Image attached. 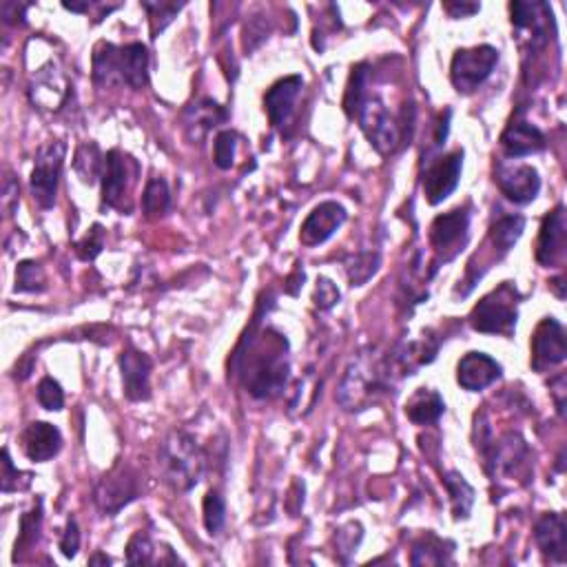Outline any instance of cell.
<instances>
[{
	"label": "cell",
	"instance_id": "74e56055",
	"mask_svg": "<svg viewBox=\"0 0 567 567\" xmlns=\"http://www.w3.org/2000/svg\"><path fill=\"white\" fill-rule=\"evenodd\" d=\"M36 395H38V404L43 406L45 410H49V412H58V410L65 408L63 386H60L54 377L40 379Z\"/></svg>",
	"mask_w": 567,
	"mask_h": 567
},
{
	"label": "cell",
	"instance_id": "5bb4252c",
	"mask_svg": "<svg viewBox=\"0 0 567 567\" xmlns=\"http://www.w3.org/2000/svg\"><path fill=\"white\" fill-rule=\"evenodd\" d=\"M494 182L501 193L514 204H530L541 191V175L532 164H499Z\"/></svg>",
	"mask_w": 567,
	"mask_h": 567
},
{
	"label": "cell",
	"instance_id": "bcb514c9",
	"mask_svg": "<svg viewBox=\"0 0 567 567\" xmlns=\"http://www.w3.org/2000/svg\"><path fill=\"white\" fill-rule=\"evenodd\" d=\"M100 563H102V565H111V559H109V556H105V554H100V552L94 554V556H91V559H89V565H100Z\"/></svg>",
	"mask_w": 567,
	"mask_h": 567
},
{
	"label": "cell",
	"instance_id": "b9f144b4",
	"mask_svg": "<svg viewBox=\"0 0 567 567\" xmlns=\"http://www.w3.org/2000/svg\"><path fill=\"white\" fill-rule=\"evenodd\" d=\"M78 550H80L78 523H76V519H69L63 536H60V552H63V556H67V559H74Z\"/></svg>",
	"mask_w": 567,
	"mask_h": 567
},
{
	"label": "cell",
	"instance_id": "60d3db41",
	"mask_svg": "<svg viewBox=\"0 0 567 567\" xmlns=\"http://www.w3.org/2000/svg\"><path fill=\"white\" fill-rule=\"evenodd\" d=\"M342 300V293H339V288L333 280H328V277H319L317 286H315V295H313V302L319 308V311H331Z\"/></svg>",
	"mask_w": 567,
	"mask_h": 567
},
{
	"label": "cell",
	"instance_id": "ffe728a7",
	"mask_svg": "<svg viewBox=\"0 0 567 567\" xmlns=\"http://www.w3.org/2000/svg\"><path fill=\"white\" fill-rule=\"evenodd\" d=\"M20 443L29 461L47 463L63 450V432L47 421H32L20 435Z\"/></svg>",
	"mask_w": 567,
	"mask_h": 567
},
{
	"label": "cell",
	"instance_id": "d590c367",
	"mask_svg": "<svg viewBox=\"0 0 567 567\" xmlns=\"http://www.w3.org/2000/svg\"><path fill=\"white\" fill-rule=\"evenodd\" d=\"M142 7L147 9V14H149L151 38L156 40L164 29L171 25V20L180 14L184 3H142Z\"/></svg>",
	"mask_w": 567,
	"mask_h": 567
},
{
	"label": "cell",
	"instance_id": "d6986e66",
	"mask_svg": "<svg viewBox=\"0 0 567 567\" xmlns=\"http://www.w3.org/2000/svg\"><path fill=\"white\" fill-rule=\"evenodd\" d=\"M503 368L486 353H479V350H472V353L463 355L461 362L457 366V381L463 390L468 393H481L488 386H492L494 381L501 379Z\"/></svg>",
	"mask_w": 567,
	"mask_h": 567
},
{
	"label": "cell",
	"instance_id": "4316f807",
	"mask_svg": "<svg viewBox=\"0 0 567 567\" xmlns=\"http://www.w3.org/2000/svg\"><path fill=\"white\" fill-rule=\"evenodd\" d=\"M443 486H446L450 494V505L455 519H468L474 505V488L466 481V477L459 472H446Z\"/></svg>",
	"mask_w": 567,
	"mask_h": 567
},
{
	"label": "cell",
	"instance_id": "5b68a950",
	"mask_svg": "<svg viewBox=\"0 0 567 567\" xmlns=\"http://www.w3.org/2000/svg\"><path fill=\"white\" fill-rule=\"evenodd\" d=\"M521 293L512 282H503L472 308L470 326L483 335L512 337L517 331Z\"/></svg>",
	"mask_w": 567,
	"mask_h": 567
},
{
	"label": "cell",
	"instance_id": "52a82bcc",
	"mask_svg": "<svg viewBox=\"0 0 567 567\" xmlns=\"http://www.w3.org/2000/svg\"><path fill=\"white\" fill-rule=\"evenodd\" d=\"M65 156H67V144L60 140L45 142L43 147L36 151L32 178H29V189H32L34 202L40 206V209L49 211L56 206V195H58L60 173H63L65 167Z\"/></svg>",
	"mask_w": 567,
	"mask_h": 567
},
{
	"label": "cell",
	"instance_id": "8d00e7d4",
	"mask_svg": "<svg viewBox=\"0 0 567 567\" xmlns=\"http://www.w3.org/2000/svg\"><path fill=\"white\" fill-rule=\"evenodd\" d=\"M105 237L107 231L102 229L100 224H94L89 229V233L82 237V240L76 244V253L82 262H94L96 257L105 249Z\"/></svg>",
	"mask_w": 567,
	"mask_h": 567
},
{
	"label": "cell",
	"instance_id": "7a4b0ae2",
	"mask_svg": "<svg viewBox=\"0 0 567 567\" xmlns=\"http://www.w3.org/2000/svg\"><path fill=\"white\" fill-rule=\"evenodd\" d=\"M94 82L98 87L122 82L133 91L144 89L149 82V49L142 43L125 47L98 43L94 49Z\"/></svg>",
	"mask_w": 567,
	"mask_h": 567
},
{
	"label": "cell",
	"instance_id": "277c9868",
	"mask_svg": "<svg viewBox=\"0 0 567 567\" xmlns=\"http://www.w3.org/2000/svg\"><path fill=\"white\" fill-rule=\"evenodd\" d=\"M206 468V455L198 439L184 430H173L160 443V470L173 492H189L198 486Z\"/></svg>",
	"mask_w": 567,
	"mask_h": 567
},
{
	"label": "cell",
	"instance_id": "4fadbf2b",
	"mask_svg": "<svg viewBox=\"0 0 567 567\" xmlns=\"http://www.w3.org/2000/svg\"><path fill=\"white\" fill-rule=\"evenodd\" d=\"M461 171H463V151L461 149L452 151L443 158L432 160L428 164L424 178H421V187H424L426 200L432 206L446 202L459 187Z\"/></svg>",
	"mask_w": 567,
	"mask_h": 567
},
{
	"label": "cell",
	"instance_id": "8fae6325",
	"mask_svg": "<svg viewBox=\"0 0 567 567\" xmlns=\"http://www.w3.org/2000/svg\"><path fill=\"white\" fill-rule=\"evenodd\" d=\"M470 237V213L466 209H455L437 215L430 226V244L441 262H450L463 251Z\"/></svg>",
	"mask_w": 567,
	"mask_h": 567
},
{
	"label": "cell",
	"instance_id": "603a6c76",
	"mask_svg": "<svg viewBox=\"0 0 567 567\" xmlns=\"http://www.w3.org/2000/svg\"><path fill=\"white\" fill-rule=\"evenodd\" d=\"M229 113L218 102L211 98H202L195 102L184 113V127H187V136L191 142H200L206 133L215 129L222 122H226Z\"/></svg>",
	"mask_w": 567,
	"mask_h": 567
},
{
	"label": "cell",
	"instance_id": "7402d4cb",
	"mask_svg": "<svg viewBox=\"0 0 567 567\" xmlns=\"http://www.w3.org/2000/svg\"><path fill=\"white\" fill-rule=\"evenodd\" d=\"M501 147L508 158L534 156L545 149V136L539 127L530 125L528 120H514L501 133Z\"/></svg>",
	"mask_w": 567,
	"mask_h": 567
},
{
	"label": "cell",
	"instance_id": "3957f363",
	"mask_svg": "<svg viewBox=\"0 0 567 567\" xmlns=\"http://www.w3.org/2000/svg\"><path fill=\"white\" fill-rule=\"evenodd\" d=\"M390 375L393 373H390L386 359L373 357L370 353L357 357L339 384V406L348 412H362L375 406L390 390Z\"/></svg>",
	"mask_w": 567,
	"mask_h": 567
},
{
	"label": "cell",
	"instance_id": "83f0119b",
	"mask_svg": "<svg viewBox=\"0 0 567 567\" xmlns=\"http://www.w3.org/2000/svg\"><path fill=\"white\" fill-rule=\"evenodd\" d=\"M381 266V255L377 251L350 253L344 260V271L350 286H364L377 275Z\"/></svg>",
	"mask_w": 567,
	"mask_h": 567
},
{
	"label": "cell",
	"instance_id": "6da1fadb",
	"mask_svg": "<svg viewBox=\"0 0 567 567\" xmlns=\"http://www.w3.org/2000/svg\"><path fill=\"white\" fill-rule=\"evenodd\" d=\"M273 304V295L257 304L251 324L246 326L229 357V377L240 381L246 393L260 401L280 397L291 377L286 335L271 326H262V317L271 311Z\"/></svg>",
	"mask_w": 567,
	"mask_h": 567
},
{
	"label": "cell",
	"instance_id": "9a60e30c",
	"mask_svg": "<svg viewBox=\"0 0 567 567\" xmlns=\"http://www.w3.org/2000/svg\"><path fill=\"white\" fill-rule=\"evenodd\" d=\"M346 220H348V211L339 202L326 200L322 204H317L302 224L300 242L308 246V249L324 244L342 229Z\"/></svg>",
	"mask_w": 567,
	"mask_h": 567
},
{
	"label": "cell",
	"instance_id": "f35d334b",
	"mask_svg": "<svg viewBox=\"0 0 567 567\" xmlns=\"http://www.w3.org/2000/svg\"><path fill=\"white\" fill-rule=\"evenodd\" d=\"M127 563L129 565H149L156 563V548L147 534H133V539L127 545Z\"/></svg>",
	"mask_w": 567,
	"mask_h": 567
},
{
	"label": "cell",
	"instance_id": "e0dca14e",
	"mask_svg": "<svg viewBox=\"0 0 567 567\" xmlns=\"http://www.w3.org/2000/svg\"><path fill=\"white\" fill-rule=\"evenodd\" d=\"M567 246V222H565V206L559 204L552 213L545 215L541 224L539 242H536V262L541 266H561L565 260Z\"/></svg>",
	"mask_w": 567,
	"mask_h": 567
},
{
	"label": "cell",
	"instance_id": "44dd1931",
	"mask_svg": "<svg viewBox=\"0 0 567 567\" xmlns=\"http://www.w3.org/2000/svg\"><path fill=\"white\" fill-rule=\"evenodd\" d=\"M534 543L541 550L545 559L552 563H565L567 559V525L563 514L545 512L543 517L534 523Z\"/></svg>",
	"mask_w": 567,
	"mask_h": 567
},
{
	"label": "cell",
	"instance_id": "f6af8a7d",
	"mask_svg": "<svg viewBox=\"0 0 567 567\" xmlns=\"http://www.w3.org/2000/svg\"><path fill=\"white\" fill-rule=\"evenodd\" d=\"M63 7L74 14H89V9L94 7V3H63Z\"/></svg>",
	"mask_w": 567,
	"mask_h": 567
},
{
	"label": "cell",
	"instance_id": "1f68e13d",
	"mask_svg": "<svg viewBox=\"0 0 567 567\" xmlns=\"http://www.w3.org/2000/svg\"><path fill=\"white\" fill-rule=\"evenodd\" d=\"M40 530H43V499H38L34 508L20 517V532L16 539L14 556H18V552L34 548L40 541Z\"/></svg>",
	"mask_w": 567,
	"mask_h": 567
},
{
	"label": "cell",
	"instance_id": "ba28073f",
	"mask_svg": "<svg viewBox=\"0 0 567 567\" xmlns=\"http://www.w3.org/2000/svg\"><path fill=\"white\" fill-rule=\"evenodd\" d=\"M142 486L138 472L133 470L129 463L118 461L107 474H102L100 481L96 483L94 490V501L98 510L107 517H113L120 510H125L129 503L140 497Z\"/></svg>",
	"mask_w": 567,
	"mask_h": 567
},
{
	"label": "cell",
	"instance_id": "8992f818",
	"mask_svg": "<svg viewBox=\"0 0 567 567\" xmlns=\"http://www.w3.org/2000/svg\"><path fill=\"white\" fill-rule=\"evenodd\" d=\"M348 118L359 122L370 147L381 153V156H390V153L397 151L401 142V125H397V120L390 116L388 107L379 96L368 91V94L357 102L355 109L348 113Z\"/></svg>",
	"mask_w": 567,
	"mask_h": 567
},
{
	"label": "cell",
	"instance_id": "ee69618b",
	"mask_svg": "<svg viewBox=\"0 0 567 567\" xmlns=\"http://www.w3.org/2000/svg\"><path fill=\"white\" fill-rule=\"evenodd\" d=\"M450 116H452L450 109H446V113H441V120H439V127H437V138H435V147H437V149H441L443 142H446V138H448Z\"/></svg>",
	"mask_w": 567,
	"mask_h": 567
},
{
	"label": "cell",
	"instance_id": "9c48e42d",
	"mask_svg": "<svg viewBox=\"0 0 567 567\" xmlns=\"http://www.w3.org/2000/svg\"><path fill=\"white\" fill-rule=\"evenodd\" d=\"M499 63V49L492 45H479L457 49L450 63V80L459 94L477 91Z\"/></svg>",
	"mask_w": 567,
	"mask_h": 567
},
{
	"label": "cell",
	"instance_id": "484cf974",
	"mask_svg": "<svg viewBox=\"0 0 567 567\" xmlns=\"http://www.w3.org/2000/svg\"><path fill=\"white\" fill-rule=\"evenodd\" d=\"M74 171L78 178L85 184H96L100 173L105 171V156L100 153V147L96 142H82L76 149L74 156Z\"/></svg>",
	"mask_w": 567,
	"mask_h": 567
},
{
	"label": "cell",
	"instance_id": "ac0fdd59",
	"mask_svg": "<svg viewBox=\"0 0 567 567\" xmlns=\"http://www.w3.org/2000/svg\"><path fill=\"white\" fill-rule=\"evenodd\" d=\"M304 89V78L302 76H286L280 78L271 85V89L264 94V109H266V116L271 120V125L275 129L284 131V127L288 125V120H291L295 105H297V98H300Z\"/></svg>",
	"mask_w": 567,
	"mask_h": 567
},
{
	"label": "cell",
	"instance_id": "4dcf8cb0",
	"mask_svg": "<svg viewBox=\"0 0 567 567\" xmlns=\"http://www.w3.org/2000/svg\"><path fill=\"white\" fill-rule=\"evenodd\" d=\"M446 541H441L437 534L428 532L426 536L415 543L412 548V565H446L450 561V552L452 550H443L446 548Z\"/></svg>",
	"mask_w": 567,
	"mask_h": 567
},
{
	"label": "cell",
	"instance_id": "f1b7e54d",
	"mask_svg": "<svg viewBox=\"0 0 567 567\" xmlns=\"http://www.w3.org/2000/svg\"><path fill=\"white\" fill-rule=\"evenodd\" d=\"M523 231H525V218H521V215H503V218L494 222L490 229L492 249L499 251L501 255L510 253L512 246L519 242Z\"/></svg>",
	"mask_w": 567,
	"mask_h": 567
},
{
	"label": "cell",
	"instance_id": "ab89813d",
	"mask_svg": "<svg viewBox=\"0 0 567 567\" xmlns=\"http://www.w3.org/2000/svg\"><path fill=\"white\" fill-rule=\"evenodd\" d=\"M29 483H32V474L18 470L14 466L12 457H9V448L3 450V492H18V490H27Z\"/></svg>",
	"mask_w": 567,
	"mask_h": 567
},
{
	"label": "cell",
	"instance_id": "f546056e",
	"mask_svg": "<svg viewBox=\"0 0 567 567\" xmlns=\"http://www.w3.org/2000/svg\"><path fill=\"white\" fill-rule=\"evenodd\" d=\"M171 209V191L164 178H151L142 193V211L147 218L156 220L167 215Z\"/></svg>",
	"mask_w": 567,
	"mask_h": 567
},
{
	"label": "cell",
	"instance_id": "7bdbcfd3",
	"mask_svg": "<svg viewBox=\"0 0 567 567\" xmlns=\"http://www.w3.org/2000/svg\"><path fill=\"white\" fill-rule=\"evenodd\" d=\"M443 9L450 14V18H468L474 16L481 9L477 3H443Z\"/></svg>",
	"mask_w": 567,
	"mask_h": 567
},
{
	"label": "cell",
	"instance_id": "7c38bea8",
	"mask_svg": "<svg viewBox=\"0 0 567 567\" xmlns=\"http://www.w3.org/2000/svg\"><path fill=\"white\" fill-rule=\"evenodd\" d=\"M532 359L530 364L536 373H545L554 366L565 362L567 357V342H565V328L554 317L541 319V324L536 326L532 335Z\"/></svg>",
	"mask_w": 567,
	"mask_h": 567
},
{
	"label": "cell",
	"instance_id": "836d02e7",
	"mask_svg": "<svg viewBox=\"0 0 567 567\" xmlns=\"http://www.w3.org/2000/svg\"><path fill=\"white\" fill-rule=\"evenodd\" d=\"M204 528L211 536H218L226 523V501L218 490H209L202 501Z\"/></svg>",
	"mask_w": 567,
	"mask_h": 567
},
{
	"label": "cell",
	"instance_id": "cb8c5ba5",
	"mask_svg": "<svg viewBox=\"0 0 567 567\" xmlns=\"http://www.w3.org/2000/svg\"><path fill=\"white\" fill-rule=\"evenodd\" d=\"M67 89L63 74L54 65H47L38 71L36 80L29 85V98L40 109H58L63 105Z\"/></svg>",
	"mask_w": 567,
	"mask_h": 567
},
{
	"label": "cell",
	"instance_id": "e575fe53",
	"mask_svg": "<svg viewBox=\"0 0 567 567\" xmlns=\"http://www.w3.org/2000/svg\"><path fill=\"white\" fill-rule=\"evenodd\" d=\"M237 144H240V136H237V133L231 131V129L220 131L218 136H215V142H213L215 167L222 169V171H229V169L235 167Z\"/></svg>",
	"mask_w": 567,
	"mask_h": 567
},
{
	"label": "cell",
	"instance_id": "2e32d148",
	"mask_svg": "<svg viewBox=\"0 0 567 567\" xmlns=\"http://www.w3.org/2000/svg\"><path fill=\"white\" fill-rule=\"evenodd\" d=\"M122 373V388L129 401H149L151 399V368L153 362L147 353L127 346L118 357Z\"/></svg>",
	"mask_w": 567,
	"mask_h": 567
},
{
	"label": "cell",
	"instance_id": "d6a6232c",
	"mask_svg": "<svg viewBox=\"0 0 567 567\" xmlns=\"http://www.w3.org/2000/svg\"><path fill=\"white\" fill-rule=\"evenodd\" d=\"M47 288V275L45 268L36 260L20 262L16 268V293H40Z\"/></svg>",
	"mask_w": 567,
	"mask_h": 567
},
{
	"label": "cell",
	"instance_id": "30bf717a",
	"mask_svg": "<svg viewBox=\"0 0 567 567\" xmlns=\"http://www.w3.org/2000/svg\"><path fill=\"white\" fill-rule=\"evenodd\" d=\"M136 175V160L120 149H111L105 156V171H102V206L131 213V187Z\"/></svg>",
	"mask_w": 567,
	"mask_h": 567
},
{
	"label": "cell",
	"instance_id": "d4e9b609",
	"mask_svg": "<svg viewBox=\"0 0 567 567\" xmlns=\"http://www.w3.org/2000/svg\"><path fill=\"white\" fill-rule=\"evenodd\" d=\"M443 412H446V401L432 388H419L406 404V417L417 426L437 424Z\"/></svg>",
	"mask_w": 567,
	"mask_h": 567
}]
</instances>
